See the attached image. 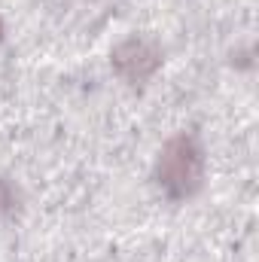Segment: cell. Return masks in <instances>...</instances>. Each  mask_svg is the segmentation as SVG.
<instances>
[{"label": "cell", "mask_w": 259, "mask_h": 262, "mask_svg": "<svg viewBox=\"0 0 259 262\" xmlns=\"http://www.w3.org/2000/svg\"><path fill=\"white\" fill-rule=\"evenodd\" d=\"M207 177V152L195 131H177L168 137L156 156L153 180L168 201H189L204 189Z\"/></svg>", "instance_id": "1"}, {"label": "cell", "mask_w": 259, "mask_h": 262, "mask_svg": "<svg viewBox=\"0 0 259 262\" xmlns=\"http://www.w3.org/2000/svg\"><path fill=\"white\" fill-rule=\"evenodd\" d=\"M162 61H165L162 46L149 37H140V34H131L125 40H119L110 52L113 73L128 85H146L162 70Z\"/></svg>", "instance_id": "2"}, {"label": "cell", "mask_w": 259, "mask_h": 262, "mask_svg": "<svg viewBox=\"0 0 259 262\" xmlns=\"http://www.w3.org/2000/svg\"><path fill=\"white\" fill-rule=\"evenodd\" d=\"M15 207H18V189L6 177H0V216H9Z\"/></svg>", "instance_id": "3"}, {"label": "cell", "mask_w": 259, "mask_h": 262, "mask_svg": "<svg viewBox=\"0 0 259 262\" xmlns=\"http://www.w3.org/2000/svg\"><path fill=\"white\" fill-rule=\"evenodd\" d=\"M3 34H6V28H3V18H0V43H3Z\"/></svg>", "instance_id": "4"}]
</instances>
